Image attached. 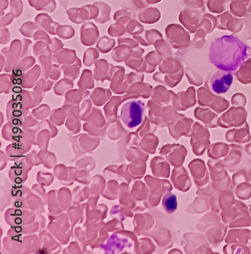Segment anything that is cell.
I'll return each mask as SVG.
<instances>
[{
	"instance_id": "obj_1",
	"label": "cell",
	"mask_w": 251,
	"mask_h": 254,
	"mask_svg": "<svg viewBox=\"0 0 251 254\" xmlns=\"http://www.w3.org/2000/svg\"><path fill=\"white\" fill-rule=\"evenodd\" d=\"M145 106L140 101H130L126 103L120 112L123 125L130 129L138 127L143 123Z\"/></svg>"
},
{
	"instance_id": "obj_2",
	"label": "cell",
	"mask_w": 251,
	"mask_h": 254,
	"mask_svg": "<svg viewBox=\"0 0 251 254\" xmlns=\"http://www.w3.org/2000/svg\"><path fill=\"white\" fill-rule=\"evenodd\" d=\"M232 83L233 76L231 73L220 72L215 74L211 79V89L215 94H223L229 90Z\"/></svg>"
},
{
	"instance_id": "obj_3",
	"label": "cell",
	"mask_w": 251,
	"mask_h": 254,
	"mask_svg": "<svg viewBox=\"0 0 251 254\" xmlns=\"http://www.w3.org/2000/svg\"><path fill=\"white\" fill-rule=\"evenodd\" d=\"M164 210L169 214H172L177 208V198L173 193H167L162 200Z\"/></svg>"
}]
</instances>
